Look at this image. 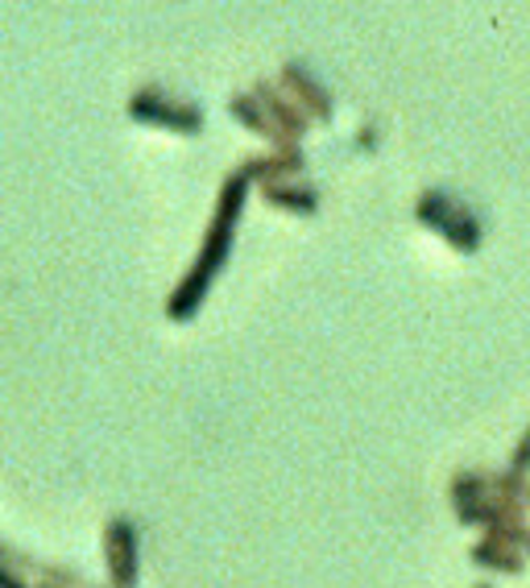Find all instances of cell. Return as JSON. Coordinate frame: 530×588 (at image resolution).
<instances>
[{
	"instance_id": "cell-1",
	"label": "cell",
	"mask_w": 530,
	"mask_h": 588,
	"mask_svg": "<svg viewBox=\"0 0 530 588\" xmlns=\"http://www.w3.org/2000/svg\"><path fill=\"white\" fill-rule=\"evenodd\" d=\"M249 190H253V183H249L240 171H232L220 183L216 211H212V225H207V232H204V244H199V253H195V261H191V270L179 277V286H174L171 298H166V315H171L174 324H187L191 315L204 307L212 282H216V274H220L228 253H232V237H237L240 211H245Z\"/></svg>"
},
{
	"instance_id": "cell-2",
	"label": "cell",
	"mask_w": 530,
	"mask_h": 588,
	"mask_svg": "<svg viewBox=\"0 0 530 588\" xmlns=\"http://www.w3.org/2000/svg\"><path fill=\"white\" fill-rule=\"evenodd\" d=\"M129 117L138 124H158L179 138H199L204 133V112L191 100H171L162 87H141L129 96Z\"/></svg>"
},
{
	"instance_id": "cell-3",
	"label": "cell",
	"mask_w": 530,
	"mask_h": 588,
	"mask_svg": "<svg viewBox=\"0 0 530 588\" xmlns=\"http://www.w3.org/2000/svg\"><path fill=\"white\" fill-rule=\"evenodd\" d=\"M104 564H108V580L112 588H138L141 576V543H138V526L133 519H108L104 526Z\"/></svg>"
},
{
	"instance_id": "cell-4",
	"label": "cell",
	"mask_w": 530,
	"mask_h": 588,
	"mask_svg": "<svg viewBox=\"0 0 530 588\" xmlns=\"http://www.w3.org/2000/svg\"><path fill=\"white\" fill-rule=\"evenodd\" d=\"M278 87L291 96L294 108H299L307 121L327 124L332 117H336V100H332V91L320 84V75H315L307 63H286V67L278 70Z\"/></svg>"
},
{
	"instance_id": "cell-5",
	"label": "cell",
	"mask_w": 530,
	"mask_h": 588,
	"mask_svg": "<svg viewBox=\"0 0 530 588\" xmlns=\"http://www.w3.org/2000/svg\"><path fill=\"white\" fill-rule=\"evenodd\" d=\"M253 100L261 108H266V117H270V124H274V133H278V141L282 145H299L303 141V133L311 129V121L294 108V100L282 91V87L274 84V79H257L253 87Z\"/></svg>"
},
{
	"instance_id": "cell-6",
	"label": "cell",
	"mask_w": 530,
	"mask_h": 588,
	"mask_svg": "<svg viewBox=\"0 0 530 588\" xmlns=\"http://www.w3.org/2000/svg\"><path fill=\"white\" fill-rule=\"evenodd\" d=\"M253 187H274V183H294L299 174L307 171V157L299 145H278L270 154H253L237 166Z\"/></svg>"
},
{
	"instance_id": "cell-7",
	"label": "cell",
	"mask_w": 530,
	"mask_h": 588,
	"mask_svg": "<svg viewBox=\"0 0 530 588\" xmlns=\"http://www.w3.org/2000/svg\"><path fill=\"white\" fill-rule=\"evenodd\" d=\"M261 199L278 211H291V216H315L320 211V190L311 183H274V187H261Z\"/></svg>"
},
{
	"instance_id": "cell-8",
	"label": "cell",
	"mask_w": 530,
	"mask_h": 588,
	"mask_svg": "<svg viewBox=\"0 0 530 588\" xmlns=\"http://www.w3.org/2000/svg\"><path fill=\"white\" fill-rule=\"evenodd\" d=\"M468 559L485 571H497V576H522L527 571V555L513 552V547H501V543H489V538H477L468 547Z\"/></svg>"
},
{
	"instance_id": "cell-9",
	"label": "cell",
	"mask_w": 530,
	"mask_h": 588,
	"mask_svg": "<svg viewBox=\"0 0 530 588\" xmlns=\"http://www.w3.org/2000/svg\"><path fill=\"white\" fill-rule=\"evenodd\" d=\"M228 112H232V121H237L240 129H249L253 138H266L270 145H274V150L282 145V141H278V133H274V124H270V117H266V108L253 100V91H237V96L228 100Z\"/></svg>"
},
{
	"instance_id": "cell-10",
	"label": "cell",
	"mask_w": 530,
	"mask_h": 588,
	"mask_svg": "<svg viewBox=\"0 0 530 588\" xmlns=\"http://www.w3.org/2000/svg\"><path fill=\"white\" fill-rule=\"evenodd\" d=\"M440 237H444L456 253H477L480 249V220L473 208H464V204H456V211L444 220V228H440Z\"/></svg>"
},
{
	"instance_id": "cell-11",
	"label": "cell",
	"mask_w": 530,
	"mask_h": 588,
	"mask_svg": "<svg viewBox=\"0 0 530 588\" xmlns=\"http://www.w3.org/2000/svg\"><path fill=\"white\" fill-rule=\"evenodd\" d=\"M480 498H489V472L485 468H461L452 481H447V502L452 510H461V505H473Z\"/></svg>"
},
{
	"instance_id": "cell-12",
	"label": "cell",
	"mask_w": 530,
	"mask_h": 588,
	"mask_svg": "<svg viewBox=\"0 0 530 588\" xmlns=\"http://www.w3.org/2000/svg\"><path fill=\"white\" fill-rule=\"evenodd\" d=\"M489 498L501 505H510V510H518V514H530L527 510V477H518V472H510V468L489 472Z\"/></svg>"
},
{
	"instance_id": "cell-13",
	"label": "cell",
	"mask_w": 530,
	"mask_h": 588,
	"mask_svg": "<svg viewBox=\"0 0 530 588\" xmlns=\"http://www.w3.org/2000/svg\"><path fill=\"white\" fill-rule=\"evenodd\" d=\"M452 211H456V199H452V190L431 187V190H423V195H419V204H414V220H419V225H428L431 232H440Z\"/></svg>"
},
{
	"instance_id": "cell-14",
	"label": "cell",
	"mask_w": 530,
	"mask_h": 588,
	"mask_svg": "<svg viewBox=\"0 0 530 588\" xmlns=\"http://www.w3.org/2000/svg\"><path fill=\"white\" fill-rule=\"evenodd\" d=\"M510 472H518V477H530V423H527V432L518 435V444H513L510 451Z\"/></svg>"
},
{
	"instance_id": "cell-15",
	"label": "cell",
	"mask_w": 530,
	"mask_h": 588,
	"mask_svg": "<svg viewBox=\"0 0 530 588\" xmlns=\"http://www.w3.org/2000/svg\"><path fill=\"white\" fill-rule=\"evenodd\" d=\"M0 588H34V580H25L18 568H9V564H0Z\"/></svg>"
},
{
	"instance_id": "cell-16",
	"label": "cell",
	"mask_w": 530,
	"mask_h": 588,
	"mask_svg": "<svg viewBox=\"0 0 530 588\" xmlns=\"http://www.w3.org/2000/svg\"><path fill=\"white\" fill-rule=\"evenodd\" d=\"M522 555H527V564H530V531H527V547H522Z\"/></svg>"
},
{
	"instance_id": "cell-17",
	"label": "cell",
	"mask_w": 530,
	"mask_h": 588,
	"mask_svg": "<svg viewBox=\"0 0 530 588\" xmlns=\"http://www.w3.org/2000/svg\"><path fill=\"white\" fill-rule=\"evenodd\" d=\"M527 510H530V477H527Z\"/></svg>"
},
{
	"instance_id": "cell-18",
	"label": "cell",
	"mask_w": 530,
	"mask_h": 588,
	"mask_svg": "<svg viewBox=\"0 0 530 588\" xmlns=\"http://www.w3.org/2000/svg\"><path fill=\"white\" fill-rule=\"evenodd\" d=\"M34 588H54V585H34Z\"/></svg>"
},
{
	"instance_id": "cell-19",
	"label": "cell",
	"mask_w": 530,
	"mask_h": 588,
	"mask_svg": "<svg viewBox=\"0 0 530 588\" xmlns=\"http://www.w3.org/2000/svg\"><path fill=\"white\" fill-rule=\"evenodd\" d=\"M477 588H494V585H477Z\"/></svg>"
}]
</instances>
